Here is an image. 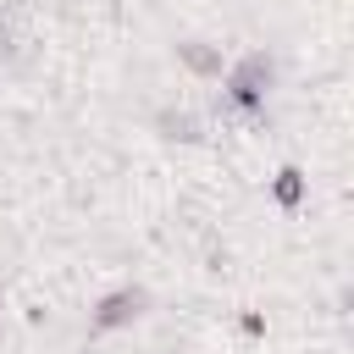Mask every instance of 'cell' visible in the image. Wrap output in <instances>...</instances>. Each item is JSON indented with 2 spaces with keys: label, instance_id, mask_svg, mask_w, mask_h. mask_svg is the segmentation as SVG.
I'll return each instance as SVG.
<instances>
[{
  "label": "cell",
  "instance_id": "2",
  "mask_svg": "<svg viewBox=\"0 0 354 354\" xmlns=\"http://www.w3.org/2000/svg\"><path fill=\"white\" fill-rule=\"evenodd\" d=\"M144 304H149V293L133 288V282H122V288H111V293L88 310V332H122V326H133V321L144 315Z\"/></svg>",
  "mask_w": 354,
  "mask_h": 354
},
{
  "label": "cell",
  "instance_id": "5",
  "mask_svg": "<svg viewBox=\"0 0 354 354\" xmlns=\"http://www.w3.org/2000/svg\"><path fill=\"white\" fill-rule=\"evenodd\" d=\"M271 194H277L282 210H299V205H304V171H299V166H282V171L271 177Z\"/></svg>",
  "mask_w": 354,
  "mask_h": 354
},
{
  "label": "cell",
  "instance_id": "3",
  "mask_svg": "<svg viewBox=\"0 0 354 354\" xmlns=\"http://www.w3.org/2000/svg\"><path fill=\"white\" fill-rule=\"evenodd\" d=\"M177 61H183L188 72H199V77H221V72H227L221 50L205 44V39H183V44H177Z\"/></svg>",
  "mask_w": 354,
  "mask_h": 354
},
{
  "label": "cell",
  "instance_id": "4",
  "mask_svg": "<svg viewBox=\"0 0 354 354\" xmlns=\"http://www.w3.org/2000/svg\"><path fill=\"white\" fill-rule=\"evenodd\" d=\"M155 127H160L166 138H183V144H199V138H205V122H199L194 111H160Z\"/></svg>",
  "mask_w": 354,
  "mask_h": 354
},
{
  "label": "cell",
  "instance_id": "6",
  "mask_svg": "<svg viewBox=\"0 0 354 354\" xmlns=\"http://www.w3.org/2000/svg\"><path fill=\"white\" fill-rule=\"evenodd\" d=\"M17 61V22H11V11L0 6V72Z\"/></svg>",
  "mask_w": 354,
  "mask_h": 354
},
{
  "label": "cell",
  "instance_id": "1",
  "mask_svg": "<svg viewBox=\"0 0 354 354\" xmlns=\"http://www.w3.org/2000/svg\"><path fill=\"white\" fill-rule=\"evenodd\" d=\"M216 83H221V94H216L221 116H232V122H260L266 105H271V88H277V61H271L266 50H243Z\"/></svg>",
  "mask_w": 354,
  "mask_h": 354
}]
</instances>
